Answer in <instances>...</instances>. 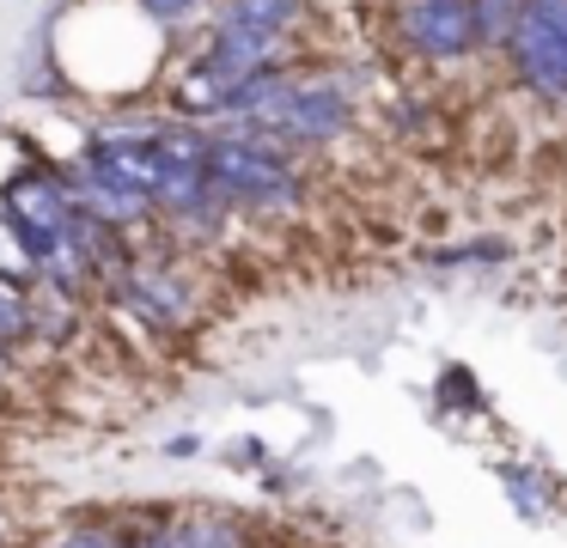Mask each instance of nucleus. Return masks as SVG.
Listing matches in <instances>:
<instances>
[{
    "label": "nucleus",
    "mask_w": 567,
    "mask_h": 548,
    "mask_svg": "<svg viewBox=\"0 0 567 548\" xmlns=\"http://www.w3.org/2000/svg\"><path fill=\"white\" fill-rule=\"evenodd\" d=\"M25 280H43L38 275V244H31V231L0 207V287H25Z\"/></svg>",
    "instance_id": "obj_8"
},
{
    "label": "nucleus",
    "mask_w": 567,
    "mask_h": 548,
    "mask_svg": "<svg viewBox=\"0 0 567 548\" xmlns=\"http://www.w3.org/2000/svg\"><path fill=\"white\" fill-rule=\"evenodd\" d=\"M184 548H245V536L220 518H196V524H184Z\"/></svg>",
    "instance_id": "obj_10"
},
{
    "label": "nucleus",
    "mask_w": 567,
    "mask_h": 548,
    "mask_svg": "<svg viewBox=\"0 0 567 548\" xmlns=\"http://www.w3.org/2000/svg\"><path fill=\"white\" fill-rule=\"evenodd\" d=\"M0 207L31 231V244L55 238V231H68L80 219L74 201H68V189H62V177H50V170H19V177L7 183V195H0Z\"/></svg>",
    "instance_id": "obj_4"
},
{
    "label": "nucleus",
    "mask_w": 567,
    "mask_h": 548,
    "mask_svg": "<svg viewBox=\"0 0 567 548\" xmlns=\"http://www.w3.org/2000/svg\"><path fill=\"white\" fill-rule=\"evenodd\" d=\"M396 24L433 61H452L476 49V0H403Z\"/></svg>",
    "instance_id": "obj_3"
},
{
    "label": "nucleus",
    "mask_w": 567,
    "mask_h": 548,
    "mask_svg": "<svg viewBox=\"0 0 567 548\" xmlns=\"http://www.w3.org/2000/svg\"><path fill=\"white\" fill-rule=\"evenodd\" d=\"M141 7H147L153 19H184V12L196 7V0H141Z\"/></svg>",
    "instance_id": "obj_12"
},
{
    "label": "nucleus",
    "mask_w": 567,
    "mask_h": 548,
    "mask_svg": "<svg viewBox=\"0 0 567 548\" xmlns=\"http://www.w3.org/2000/svg\"><path fill=\"white\" fill-rule=\"evenodd\" d=\"M62 189H68V201H74V214L99 219V226H135V219L153 207L147 195H135L128 183H116L111 170L99 165V158H86V165L68 170Z\"/></svg>",
    "instance_id": "obj_5"
},
{
    "label": "nucleus",
    "mask_w": 567,
    "mask_h": 548,
    "mask_svg": "<svg viewBox=\"0 0 567 548\" xmlns=\"http://www.w3.org/2000/svg\"><path fill=\"white\" fill-rule=\"evenodd\" d=\"M25 335H31L25 299H19L13 287H0V348H13V341H25Z\"/></svg>",
    "instance_id": "obj_11"
},
{
    "label": "nucleus",
    "mask_w": 567,
    "mask_h": 548,
    "mask_svg": "<svg viewBox=\"0 0 567 548\" xmlns=\"http://www.w3.org/2000/svg\"><path fill=\"white\" fill-rule=\"evenodd\" d=\"M135 548H184V530H153V536H141Z\"/></svg>",
    "instance_id": "obj_14"
},
{
    "label": "nucleus",
    "mask_w": 567,
    "mask_h": 548,
    "mask_svg": "<svg viewBox=\"0 0 567 548\" xmlns=\"http://www.w3.org/2000/svg\"><path fill=\"white\" fill-rule=\"evenodd\" d=\"M208 177L226 207H287L299 195V177L287 165V146H275L257 128H220L208 141Z\"/></svg>",
    "instance_id": "obj_1"
},
{
    "label": "nucleus",
    "mask_w": 567,
    "mask_h": 548,
    "mask_svg": "<svg viewBox=\"0 0 567 548\" xmlns=\"http://www.w3.org/2000/svg\"><path fill=\"white\" fill-rule=\"evenodd\" d=\"M62 548H116V542H111V536H104V530H74V536H68Z\"/></svg>",
    "instance_id": "obj_13"
},
{
    "label": "nucleus",
    "mask_w": 567,
    "mask_h": 548,
    "mask_svg": "<svg viewBox=\"0 0 567 548\" xmlns=\"http://www.w3.org/2000/svg\"><path fill=\"white\" fill-rule=\"evenodd\" d=\"M299 19V0H226L220 31H257V37H287Z\"/></svg>",
    "instance_id": "obj_7"
},
{
    "label": "nucleus",
    "mask_w": 567,
    "mask_h": 548,
    "mask_svg": "<svg viewBox=\"0 0 567 548\" xmlns=\"http://www.w3.org/2000/svg\"><path fill=\"white\" fill-rule=\"evenodd\" d=\"M128 304L141 317H153V323L177 329L189 317V287L177 275H165L159 262H141V268H128Z\"/></svg>",
    "instance_id": "obj_6"
},
{
    "label": "nucleus",
    "mask_w": 567,
    "mask_h": 548,
    "mask_svg": "<svg viewBox=\"0 0 567 548\" xmlns=\"http://www.w3.org/2000/svg\"><path fill=\"white\" fill-rule=\"evenodd\" d=\"M506 55L537 97H567V0H525Z\"/></svg>",
    "instance_id": "obj_2"
},
{
    "label": "nucleus",
    "mask_w": 567,
    "mask_h": 548,
    "mask_svg": "<svg viewBox=\"0 0 567 548\" xmlns=\"http://www.w3.org/2000/svg\"><path fill=\"white\" fill-rule=\"evenodd\" d=\"M518 12H525V0H476V43H488V49L513 43Z\"/></svg>",
    "instance_id": "obj_9"
}]
</instances>
